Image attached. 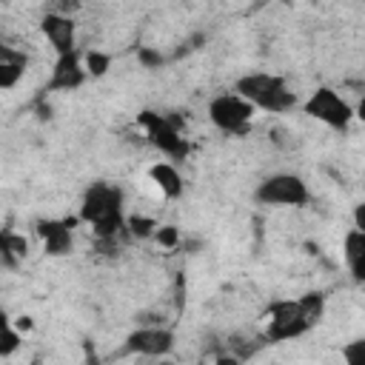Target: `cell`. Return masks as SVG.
Listing matches in <instances>:
<instances>
[{"instance_id":"cell-1","label":"cell","mask_w":365,"mask_h":365,"mask_svg":"<svg viewBox=\"0 0 365 365\" xmlns=\"http://www.w3.org/2000/svg\"><path fill=\"white\" fill-rule=\"evenodd\" d=\"M125 194L114 182H91L80 202V222L91 225L100 240H114V234L125 225Z\"/></svg>"},{"instance_id":"cell-2","label":"cell","mask_w":365,"mask_h":365,"mask_svg":"<svg viewBox=\"0 0 365 365\" xmlns=\"http://www.w3.org/2000/svg\"><path fill=\"white\" fill-rule=\"evenodd\" d=\"M234 91L245 97L257 111H268V114H285L297 106V94L288 88L285 77L268 74V71L242 74L234 83Z\"/></svg>"},{"instance_id":"cell-3","label":"cell","mask_w":365,"mask_h":365,"mask_svg":"<svg viewBox=\"0 0 365 365\" xmlns=\"http://www.w3.org/2000/svg\"><path fill=\"white\" fill-rule=\"evenodd\" d=\"M137 125L143 128L148 145H154L160 154H165L168 160H185L191 145L182 134V125L177 120H171L168 114H160V111H140L137 114Z\"/></svg>"},{"instance_id":"cell-4","label":"cell","mask_w":365,"mask_h":365,"mask_svg":"<svg viewBox=\"0 0 365 365\" xmlns=\"http://www.w3.org/2000/svg\"><path fill=\"white\" fill-rule=\"evenodd\" d=\"M254 200L259 205H271V208H302L311 202V191L299 174L279 171V174L265 177L254 188Z\"/></svg>"},{"instance_id":"cell-5","label":"cell","mask_w":365,"mask_h":365,"mask_svg":"<svg viewBox=\"0 0 365 365\" xmlns=\"http://www.w3.org/2000/svg\"><path fill=\"white\" fill-rule=\"evenodd\" d=\"M302 111L311 120H319V123H325L334 131H348V125L354 120V106L336 88H331V86L314 88L311 97L302 103Z\"/></svg>"},{"instance_id":"cell-6","label":"cell","mask_w":365,"mask_h":365,"mask_svg":"<svg viewBox=\"0 0 365 365\" xmlns=\"http://www.w3.org/2000/svg\"><path fill=\"white\" fill-rule=\"evenodd\" d=\"M254 114H257V108L237 91L217 94L208 103V120L225 134H245L254 123Z\"/></svg>"},{"instance_id":"cell-7","label":"cell","mask_w":365,"mask_h":365,"mask_svg":"<svg viewBox=\"0 0 365 365\" xmlns=\"http://www.w3.org/2000/svg\"><path fill=\"white\" fill-rule=\"evenodd\" d=\"M314 325L305 317L299 299H277L268 308V328L265 336L268 342H285V339H297L302 334H308Z\"/></svg>"},{"instance_id":"cell-8","label":"cell","mask_w":365,"mask_h":365,"mask_svg":"<svg viewBox=\"0 0 365 365\" xmlns=\"http://www.w3.org/2000/svg\"><path fill=\"white\" fill-rule=\"evenodd\" d=\"M86 66H83V60H80V54H77V48L74 51H68V54H60L57 60H54V68H51V77H48V83L43 86V91L46 94H54V91H77L83 83H86Z\"/></svg>"},{"instance_id":"cell-9","label":"cell","mask_w":365,"mask_h":365,"mask_svg":"<svg viewBox=\"0 0 365 365\" xmlns=\"http://www.w3.org/2000/svg\"><path fill=\"white\" fill-rule=\"evenodd\" d=\"M174 348V334L163 325H148L137 328L125 336V351L140 354V356H165Z\"/></svg>"},{"instance_id":"cell-10","label":"cell","mask_w":365,"mask_h":365,"mask_svg":"<svg viewBox=\"0 0 365 365\" xmlns=\"http://www.w3.org/2000/svg\"><path fill=\"white\" fill-rule=\"evenodd\" d=\"M40 31L48 40V46L54 48V54H68L77 48V26L68 14L63 11H46L40 20Z\"/></svg>"},{"instance_id":"cell-11","label":"cell","mask_w":365,"mask_h":365,"mask_svg":"<svg viewBox=\"0 0 365 365\" xmlns=\"http://www.w3.org/2000/svg\"><path fill=\"white\" fill-rule=\"evenodd\" d=\"M71 225L74 220H40L37 222V237L43 240V251L48 257H66L74 251Z\"/></svg>"},{"instance_id":"cell-12","label":"cell","mask_w":365,"mask_h":365,"mask_svg":"<svg viewBox=\"0 0 365 365\" xmlns=\"http://www.w3.org/2000/svg\"><path fill=\"white\" fill-rule=\"evenodd\" d=\"M342 257H345V265L351 271V277L356 282L365 279V231L362 228H351L342 240Z\"/></svg>"},{"instance_id":"cell-13","label":"cell","mask_w":365,"mask_h":365,"mask_svg":"<svg viewBox=\"0 0 365 365\" xmlns=\"http://www.w3.org/2000/svg\"><path fill=\"white\" fill-rule=\"evenodd\" d=\"M148 177L160 188V194L165 200H180L182 197V177H180V171L171 163H154L148 168Z\"/></svg>"},{"instance_id":"cell-14","label":"cell","mask_w":365,"mask_h":365,"mask_svg":"<svg viewBox=\"0 0 365 365\" xmlns=\"http://www.w3.org/2000/svg\"><path fill=\"white\" fill-rule=\"evenodd\" d=\"M29 254V245L20 234L14 231H3L0 234V265L3 268H17Z\"/></svg>"},{"instance_id":"cell-15","label":"cell","mask_w":365,"mask_h":365,"mask_svg":"<svg viewBox=\"0 0 365 365\" xmlns=\"http://www.w3.org/2000/svg\"><path fill=\"white\" fill-rule=\"evenodd\" d=\"M20 331L14 328V322L9 319V314L0 308V359L3 356H11L17 348H20Z\"/></svg>"},{"instance_id":"cell-16","label":"cell","mask_w":365,"mask_h":365,"mask_svg":"<svg viewBox=\"0 0 365 365\" xmlns=\"http://www.w3.org/2000/svg\"><path fill=\"white\" fill-rule=\"evenodd\" d=\"M299 305H302L305 317L311 319V325H317L322 319V314H325V294L322 291H308V294L299 297Z\"/></svg>"},{"instance_id":"cell-17","label":"cell","mask_w":365,"mask_h":365,"mask_svg":"<svg viewBox=\"0 0 365 365\" xmlns=\"http://www.w3.org/2000/svg\"><path fill=\"white\" fill-rule=\"evenodd\" d=\"M83 66H86V74H91V77H103V74L111 68V54L91 48V51H86Z\"/></svg>"},{"instance_id":"cell-18","label":"cell","mask_w":365,"mask_h":365,"mask_svg":"<svg viewBox=\"0 0 365 365\" xmlns=\"http://www.w3.org/2000/svg\"><path fill=\"white\" fill-rule=\"evenodd\" d=\"M23 71H26V66H17V63H0V91L14 88V86L23 80Z\"/></svg>"},{"instance_id":"cell-19","label":"cell","mask_w":365,"mask_h":365,"mask_svg":"<svg viewBox=\"0 0 365 365\" xmlns=\"http://www.w3.org/2000/svg\"><path fill=\"white\" fill-rule=\"evenodd\" d=\"M125 228L134 234V237H140V240H145V237H154V228H157V222L151 220V217H125Z\"/></svg>"},{"instance_id":"cell-20","label":"cell","mask_w":365,"mask_h":365,"mask_svg":"<svg viewBox=\"0 0 365 365\" xmlns=\"http://www.w3.org/2000/svg\"><path fill=\"white\" fill-rule=\"evenodd\" d=\"M154 240L160 245H165V248H174L180 242V231H177V225H157L154 228Z\"/></svg>"},{"instance_id":"cell-21","label":"cell","mask_w":365,"mask_h":365,"mask_svg":"<svg viewBox=\"0 0 365 365\" xmlns=\"http://www.w3.org/2000/svg\"><path fill=\"white\" fill-rule=\"evenodd\" d=\"M0 63H17V66H26V63H29V57H26L20 48H14V46L0 43Z\"/></svg>"},{"instance_id":"cell-22","label":"cell","mask_w":365,"mask_h":365,"mask_svg":"<svg viewBox=\"0 0 365 365\" xmlns=\"http://www.w3.org/2000/svg\"><path fill=\"white\" fill-rule=\"evenodd\" d=\"M137 57H140V63H143L145 68H157V66L163 63V54H160V51H154V48H140V51H137Z\"/></svg>"},{"instance_id":"cell-23","label":"cell","mask_w":365,"mask_h":365,"mask_svg":"<svg viewBox=\"0 0 365 365\" xmlns=\"http://www.w3.org/2000/svg\"><path fill=\"white\" fill-rule=\"evenodd\" d=\"M359 345H362V342H351V345L342 351L345 359H348V365H356V351H359Z\"/></svg>"}]
</instances>
